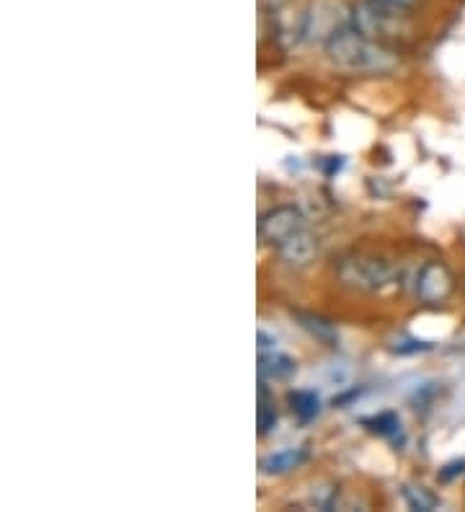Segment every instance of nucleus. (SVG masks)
I'll return each mask as SVG.
<instances>
[{
	"label": "nucleus",
	"mask_w": 465,
	"mask_h": 512,
	"mask_svg": "<svg viewBox=\"0 0 465 512\" xmlns=\"http://www.w3.org/2000/svg\"><path fill=\"white\" fill-rule=\"evenodd\" d=\"M290 406L300 422H313L321 414V399L316 391H292Z\"/></svg>",
	"instance_id": "9b49d317"
},
{
	"label": "nucleus",
	"mask_w": 465,
	"mask_h": 512,
	"mask_svg": "<svg viewBox=\"0 0 465 512\" xmlns=\"http://www.w3.org/2000/svg\"><path fill=\"white\" fill-rule=\"evenodd\" d=\"M305 461H308V450L305 448H285L264 458V461H261V471L269 476L290 474V471L300 469Z\"/></svg>",
	"instance_id": "6e6552de"
},
{
	"label": "nucleus",
	"mask_w": 465,
	"mask_h": 512,
	"mask_svg": "<svg viewBox=\"0 0 465 512\" xmlns=\"http://www.w3.org/2000/svg\"><path fill=\"white\" fill-rule=\"evenodd\" d=\"M403 500L409 505V510L416 512H432L440 507V500H437V494L429 492L427 487H416V484H406L403 487Z\"/></svg>",
	"instance_id": "f8f14e48"
},
{
	"label": "nucleus",
	"mask_w": 465,
	"mask_h": 512,
	"mask_svg": "<svg viewBox=\"0 0 465 512\" xmlns=\"http://www.w3.org/2000/svg\"><path fill=\"white\" fill-rule=\"evenodd\" d=\"M336 275L347 288L360 290V293H380V290L391 288L396 280V269L378 256L349 254L339 262Z\"/></svg>",
	"instance_id": "7ed1b4c3"
},
{
	"label": "nucleus",
	"mask_w": 465,
	"mask_h": 512,
	"mask_svg": "<svg viewBox=\"0 0 465 512\" xmlns=\"http://www.w3.org/2000/svg\"><path fill=\"white\" fill-rule=\"evenodd\" d=\"M326 55L344 73L383 75L396 70L398 55L383 42L362 37L352 26L334 29L326 39Z\"/></svg>",
	"instance_id": "f257e3e1"
},
{
	"label": "nucleus",
	"mask_w": 465,
	"mask_h": 512,
	"mask_svg": "<svg viewBox=\"0 0 465 512\" xmlns=\"http://www.w3.org/2000/svg\"><path fill=\"white\" fill-rule=\"evenodd\" d=\"M277 254L279 259L285 264H290V267H305V264H310L316 259L318 241L308 228H303V231H298L295 236L287 238L285 244H279Z\"/></svg>",
	"instance_id": "423d86ee"
},
{
	"label": "nucleus",
	"mask_w": 465,
	"mask_h": 512,
	"mask_svg": "<svg viewBox=\"0 0 465 512\" xmlns=\"http://www.w3.org/2000/svg\"><path fill=\"white\" fill-rule=\"evenodd\" d=\"M349 26L357 29L362 37L385 44L388 39L401 37L409 29V21H406V8L391 6L385 0H360L349 11Z\"/></svg>",
	"instance_id": "f03ea898"
},
{
	"label": "nucleus",
	"mask_w": 465,
	"mask_h": 512,
	"mask_svg": "<svg viewBox=\"0 0 465 512\" xmlns=\"http://www.w3.org/2000/svg\"><path fill=\"white\" fill-rule=\"evenodd\" d=\"M295 370H298L295 360L282 355V352L259 355V381H267V383L290 381L292 375H295Z\"/></svg>",
	"instance_id": "0eeeda50"
},
{
	"label": "nucleus",
	"mask_w": 465,
	"mask_h": 512,
	"mask_svg": "<svg viewBox=\"0 0 465 512\" xmlns=\"http://www.w3.org/2000/svg\"><path fill=\"white\" fill-rule=\"evenodd\" d=\"M298 321L310 337H316L318 342H323L326 347H336L339 344V331H336L334 324H329L321 316H313V313H298Z\"/></svg>",
	"instance_id": "1a4fd4ad"
},
{
	"label": "nucleus",
	"mask_w": 465,
	"mask_h": 512,
	"mask_svg": "<svg viewBox=\"0 0 465 512\" xmlns=\"http://www.w3.org/2000/svg\"><path fill=\"white\" fill-rule=\"evenodd\" d=\"M365 427L370 432H375V435H380V438H388L398 445H403V440H406L403 438V430H401V419L391 412L365 419Z\"/></svg>",
	"instance_id": "9d476101"
},
{
	"label": "nucleus",
	"mask_w": 465,
	"mask_h": 512,
	"mask_svg": "<svg viewBox=\"0 0 465 512\" xmlns=\"http://www.w3.org/2000/svg\"><path fill=\"white\" fill-rule=\"evenodd\" d=\"M305 228V215L300 207L295 205H279L267 210V213L259 218V238L264 244L274 246L285 244L287 238L295 236L298 231Z\"/></svg>",
	"instance_id": "20e7f679"
},
{
	"label": "nucleus",
	"mask_w": 465,
	"mask_h": 512,
	"mask_svg": "<svg viewBox=\"0 0 465 512\" xmlns=\"http://www.w3.org/2000/svg\"><path fill=\"white\" fill-rule=\"evenodd\" d=\"M458 474H465V461H455V463H447L445 469L440 471V479L442 481H450L455 479Z\"/></svg>",
	"instance_id": "ddd939ff"
},
{
	"label": "nucleus",
	"mask_w": 465,
	"mask_h": 512,
	"mask_svg": "<svg viewBox=\"0 0 465 512\" xmlns=\"http://www.w3.org/2000/svg\"><path fill=\"white\" fill-rule=\"evenodd\" d=\"M269 352H277V339L269 337L267 331H259V355H269Z\"/></svg>",
	"instance_id": "4468645a"
},
{
	"label": "nucleus",
	"mask_w": 465,
	"mask_h": 512,
	"mask_svg": "<svg viewBox=\"0 0 465 512\" xmlns=\"http://www.w3.org/2000/svg\"><path fill=\"white\" fill-rule=\"evenodd\" d=\"M393 350H396L398 355H409V352H424V350H429V344H427V342H414V339H411V342L398 344V347H393Z\"/></svg>",
	"instance_id": "2eb2a0df"
},
{
	"label": "nucleus",
	"mask_w": 465,
	"mask_h": 512,
	"mask_svg": "<svg viewBox=\"0 0 465 512\" xmlns=\"http://www.w3.org/2000/svg\"><path fill=\"white\" fill-rule=\"evenodd\" d=\"M416 298L427 303V306H440L445 303L455 290V277L453 272L445 267L442 262H427L419 275H416Z\"/></svg>",
	"instance_id": "39448f33"
}]
</instances>
